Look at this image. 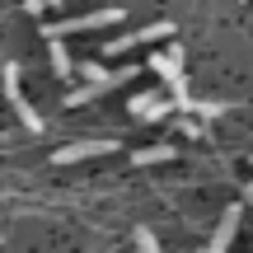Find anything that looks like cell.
I'll return each mask as SVG.
<instances>
[{
  "mask_svg": "<svg viewBox=\"0 0 253 253\" xmlns=\"http://www.w3.org/2000/svg\"><path fill=\"white\" fill-rule=\"evenodd\" d=\"M118 19H126L122 9H89V14L61 19V24H52V28H47V42H52V38H66V33H94V28H113Z\"/></svg>",
  "mask_w": 253,
  "mask_h": 253,
  "instance_id": "cell-1",
  "label": "cell"
},
{
  "mask_svg": "<svg viewBox=\"0 0 253 253\" xmlns=\"http://www.w3.org/2000/svg\"><path fill=\"white\" fill-rule=\"evenodd\" d=\"M169 33H173V19H160V24H145V28H136V33H122V38H113V42L103 47V56H122V52H131V47L160 42V38H169Z\"/></svg>",
  "mask_w": 253,
  "mask_h": 253,
  "instance_id": "cell-2",
  "label": "cell"
},
{
  "mask_svg": "<svg viewBox=\"0 0 253 253\" xmlns=\"http://www.w3.org/2000/svg\"><path fill=\"white\" fill-rule=\"evenodd\" d=\"M5 94H9V103H14V113H19V122H24L28 131H42V113H38L33 103L24 99V89H19V66H14V61L5 66Z\"/></svg>",
  "mask_w": 253,
  "mask_h": 253,
  "instance_id": "cell-3",
  "label": "cell"
},
{
  "mask_svg": "<svg viewBox=\"0 0 253 253\" xmlns=\"http://www.w3.org/2000/svg\"><path fill=\"white\" fill-rule=\"evenodd\" d=\"M126 113L141 118V122H160V118H169V113H173V99H169V94H131Z\"/></svg>",
  "mask_w": 253,
  "mask_h": 253,
  "instance_id": "cell-4",
  "label": "cell"
},
{
  "mask_svg": "<svg viewBox=\"0 0 253 253\" xmlns=\"http://www.w3.org/2000/svg\"><path fill=\"white\" fill-rule=\"evenodd\" d=\"M118 145L113 141H75V145H61V150L52 155V164L61 169V164H80V160H94V155H113Z\"/></svg>",
  "mask_w": 253,
  "mask_h": 253,
  "instance_id": "cell-5",
  "label": "cell"
},
{
  "mask_svg": "<svg viewBox=\"0 0 253 253\" xmlns=\"http://www.w3.org/2000/svg\"><path fill=\"white\" fill-rule=\"evenodd\" d=\"M235 230H239V207H225V216L216 220V230H211V253H225L230 249V239H235Z\"/></svg>",
  "mask_w": 253,
  "mask_h": 253,
  "instance_id": "cell-6",
  "label": "cell"
},
{
  "mask_svg": "<svg viewBox=\"0 0 253 253\" xmlns=\"http://www.w3.org/2000/svg\"><path fill=\"white\" fill-rule=\"evenodd\" d=\"M150 71L160 75V80H178V75H183V52H178V47L155 52V56H150Z\"/></svg>",
  "mask_w": 253,
  "mask_h": 253,
  "instance_id": "cell-7",
  "label": "cell"
},
{
  "mask_svg": "<svg viewBox=\"0 0 253 253\" xmlns=\"http://www.w3.org/2000/svg\"><path fill=\"white\" fill-rule=\"evenodd\" d=\"M131 160H136V169H145V164H164V160H173V145H145V150H136Z\"/></svg>",
  "mask_w": 253,
  "mask_h": 253,
  "instance_id": "cell-8",
  "label": "cell"
},
{
  "mask_svg": "<svg viewBox=\"0 0 253 253\" xmlns=\"http://www.w3.org/2000/svg\"><path fill=\"white\" fill-rule=\"evenodd\" d=\"M52 71L61 75V80H66V75L75 71V61H71V52H66V47H61V38H52Z\"/></svg>",
  "mask_w": 253,
  "mask_h": 253,
  "instance_id": "cell-9",
  "label": "cell"
},
{
  "mask_svg": "<svg viewBox=\"0 0 253 253\" xmlns=\"http://www.w3.org/2000/svg\"><path fill=\"white\" fill-rule=\"evenodd\" d=\"M169 99H173V108H178V113H192V94H188V84H183V75H178V80H169Z\"/></svg>",
  "mask_w": 253,
  "mask_h": 253,
  "instance_id": "cell-10",
  "label": "cell"
},
{
  "mask_svg": "<svg viewBox=\"0 0 253 253\" xmlns=\"http://www.w3.org/2000/svg\"><path fill=\"white\" fill-rule=\"evenodd\" d=\"M99 94H103V89H99V84L89 80V84H80V89H71V94H66V108H80V103H89V99H99Z\"/></svg>",
  "mask_w": 253,
  "mask_h": 253,
  "instance_id": "cell-11",
  "label": "cell"
},
{
  "mask_svg": "<svg viewBox=\"0 0 253 253\" xmlns=\"http://www.w3.org/2000/svg\"><path fill=\"white\" fill-rule=\"evenodd\" d=\"M192 113H197V118H220L225 103H216V99H192Z\"/></svg>",
  "mask_w": 253,
  "mask_h": 253,
  "instance_id": "cell-12",
  "label": "cell"
},
{
  "mask_svg": "<svg viewBox=\"0 0 253 253\" xmlns=\"http://www.w3.org/2000/svg\"><path fill=\"white\" fill-rule=\"evenodd\" d=\"M136 249H141V253H155V249H160V244H155V235H150V230H136Z\"/></svg>",
  "mask_w": 253,
  "mask_h": 253,
  "instance_id": "cell-13",
  "label": "cell"
},
{
  "mask_svg": "<svg viewBox=\"0 0 253 253\" xmlns=\"http://www.w3.org/2000/svg\"><path fill=\"white\" fill-rule=\"evenodd\" d=\"M80 71H84V80H94V84H99V89H103V66H99V61H84Z\"/></svg>",
  "mask_w": 253,
  "mask_h": 253,
  "instance_id": "cell-14",
  "label": "cell"
},
{
  "mask_svg": "<svg viewBox=\"0 0 253 253\" xmlns=\"http://www.w3.org/2000/svg\"><path fill=\"white\" fill-rule=\"evenodd\" d=\"M178 131L183 136H207V131H202V122H192V118H178Z\"/></svg>",
  "mask_w": 253,
  "mask_h": 253,
  "instance_id": "cell-15",
  "label": "cell"
},
{
  "mask_svg": "<svg viewBox=\"0 0 253 253\" xmlns=\"http://www.w3.org/2000/svg\"><path fill=\"white\" fill-rule=\"evenodd\" d=\"M249 202H253V183H249Z\"/></svg>",
  "mask_w": 253,
  "mask_h": 253,
  "instance_id": "cell-16",
  "label": "cell"
}]
</instances>
